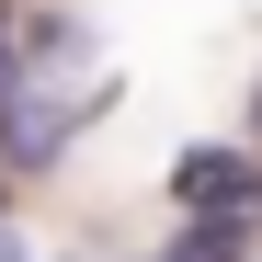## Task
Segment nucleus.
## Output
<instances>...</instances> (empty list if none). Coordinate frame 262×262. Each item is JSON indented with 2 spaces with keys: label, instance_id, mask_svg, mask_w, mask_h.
Returning a JSON list of instances; mask_svg holds the SVG:
<instances>
[{
  "label": "nucleus",
  "instance_id": "obj_1",
  "mask_svg": "<svg viewBox=\"0 0 262 262\" xmlns=\"http://www.w3.org/2000/svg\"><path fill=\"white\" fill-rule=\"evenodd\" d=\"M171 194H183V216H262V171L239 148H183V171H171Z\"/></svg>",
  "mask_w": 262,
  "mask_h": 262
},
{
  "label": "nucleus",
  "instance_id": "obj_2",
  "mask_svg": "<svg viewBox=\"0 0 262 262\" xmlns=\"http://www.w3.org/2000/svg\"><path fill=\"white\" fill-rule=\"evenodd\" d=\"M57 148H69V114L46 92H12V103H0V171H46Z\"/></svg>",
  "mask_w": 262,
  "mask_h": 262
},
{
  "label": "nucleus",
  "instance_id": "obj_3",
  "mask_svg": "<svg viewBox=\"0 0 262 262\" xmlns=\"http://www.w3.org/2000/svg\"><path fill=\"white\" fill-rule=\"evenodd\" d=\"M239 251H251V228H239V216H194V228L171 239V262H239Z\"/></svg>",
  "mask_w": 262,
  "mask_h": 262
},
{
  "label": "nucleus",
  "instance_id": "obj_4",
  "mask_svg": "<svg viewBox=\"0 0 262 262\" xmlns=\"http://www.w3.org/2000/svg\"><path fill=\"white\" fill-rule=\"evenodd\" d=\"M23 92V46H0V103H12Z\"/></svg>",
  "mask_w": 262,
  "mask_h": 262
},
{
  "label": "nucleus",
  "instance_id": "obj_5",
  "mask_svg": "<svg viewBox=\"0 0 262 262\" xmlns=\"http://www.w3.org/2000/svg\"><path fill=\"white\" fill-rule=\"evenodd\" d=\"M0 262H23V228H12V216H0Z\"/></svg>",
  "mask_w": 262,
  "mask_h": 262
},
{
  "label": "nucleus",
  "instance_id": "obj_6",
  "mask_svg": "<svg viewBox=\"0 0 262 262\" xmlns=\"http://www.w3.org/2000/svg\"><path fill=\"white\" fill-rule=\"evenodd\" d=\"M251 137H262V92H251Z\"/></svg>",
  "mask_w": 262,
  "mask_h": 262
}]
</instances>
